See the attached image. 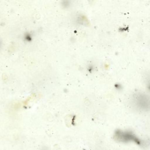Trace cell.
Listing matches in <instances>:
<instances>
[{"instance_id": "cell-1", "label": "cell", "mask_w": 150, "mask_h": 150, "mask_svg": "<svg viewBox=\"0 0 150 150\" xmlns=\"http://www.w3.org/2000/svg\"><path fill=\"white\" fill-rule=\"evenodd\" d=\"M114 138L118 142L123 143L134 142L139 145L142 143L139 139L137 138L131 132L122 131L117 130L115 132Z\"/></svg>"}, {"instance_id": "cell-2", "label": "cell", "mask_w": 150, "mask_h": 150, "mask_svg": "<svg viewBox=\"0 0 150 150\" xmlns=\"http://www.w3.org/2000/svg\"><path fill=\"white\" fill-rule=\"evenodd\" d=\"M133 102L135 106L142 111H146L149 109L150 101L149 97L142 93L136 94L133 96Z\"/></svg>"}]
</instances>
